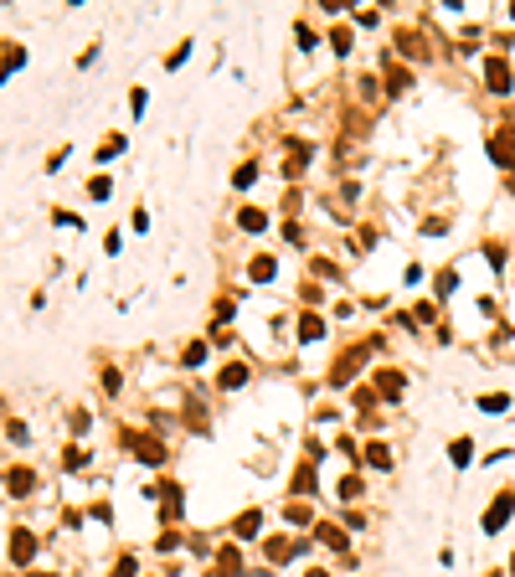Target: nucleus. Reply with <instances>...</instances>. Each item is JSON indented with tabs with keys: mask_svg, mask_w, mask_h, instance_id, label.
Masks as SVG:
<instances>
[{
	"mask_svg": "<svg viewBox=\"0 0 515 577\" xmlns=\"http://www.w3.org/2000/svg\"><path fill=\"white\" fill-rule=\"evenodd\" d=\"M510 510H515V490H505V495H500V500H495L490 510H484V521H479V526H484V531L495 536V531H500V526H505V521H510Z\"/></svg>",
	"mask_w": 515,
	"mask_h": 577,
	"instance_id": "f257e3e1",
	"label": "nucleus"
},
{
	"mask_svg": "<svg viewBox=\"0 0 515 577\" xmlns=\"http://www.w3.org/2000/svg\"><path fill=\"white\" fill-rule=\"evenodd\" d=\"M510 572H515V562H510Z\"/></svg>",
	"mask_w": 515,
	"mask_h": 577,
	"instance_id": "423d86ee",
	"label": "nucleus"
},
{
	"mask_svg": "<svg viewBox=\"0 0 515 577\" xmlns=\"http://www.w3.org/2000/svg\"><path fill=\"white\" fill-rule=\"evenodd\" d=\"M448 459L464 469V464H469V438H454V443H448Z\"/></svg>",
	"mask_w": 515,
	"mask_h": 577,
	"instance_id": "f03ea898",
	"label": "nucleus"
},
{
	"mask_svg": "<svg viewBox=\"0 0 515 577\" xmlns=\"http://www.w3.org/2000/svg\"><path fill=\"white\" fill-rule=\"evenodd\" d=\"M10 557H16V562L31 557V536H26V531H16V546H10Z\"/></svg>",
	"mask_w": 515,
	"mask_h": 577,
	"instance_id": "39448f33",
	"label": "nucleus"
},
{
	"mask_svg": "<svg viewBox=\"0 0 515 577\" xmlns=\"http://www.w3.org/2000/svg\"><path fill=\"white\" fill-rule=\"evenodd\" d=\"M479 408H484V413H505L510 397H505V392H495V397H479Z\"/></svg>",
	"mask_w": 515,
	"mask_h": 577,
	"instance_id": "20e7f679",
	"label": "nucleus"
},
{
	"mask_svg": "<svg viewBox=\"0 0 515 577\" xmlns=\"http://www.w3.org/2000/svg\"><path fill=\"white\" fill-rule=\"evenodd\" d=\"M490 83H495V93H505V83H510V72H505V62H490Z\"/></svg>",
	"mask_w": 515,
	"mask_h": 577,
	"instance_id": "7ed1b4c3",
	"label": "nucleus"
}]
</instances>
